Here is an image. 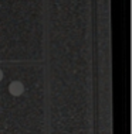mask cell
I'll list each match as a JSON object with an SVG mask.
<instances>
[{"label":"cell","mask_w":132,"mask_h":134,"mask_svg":"<svg viewBox=\"0 0 132 134\" xmlns=\"http://www.w3.org/2000/svg\"><path fill=\"white\" fill-rule=\"evenodd\" d=\"M9 92H10V95H13V96H20V95H23V92H24V85H23L20 81H13V82L9 85Z\"/></svg>","instance_id":"cell-1"},{"label":"cell","mask_w":132,"mask_h":134,"mask_svg":"<svg viewBox=\"0 0 132 134\" xmlns=\"http://www.w3.org/2000/svg\"><path fill=\"white\" fill-rule=\"evenodd\" d=\"M2 79H3V71L0 69V81H2Z\"/></svg>","instance_id":"cell-2"}]
</instances>
